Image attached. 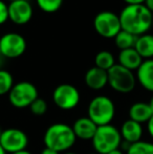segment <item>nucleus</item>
<instances>
[{
    "label": "nucleus",
    "instance_id": "473e14b6",
    "mask_svg": "<svg viewBox=\"0 0 153 154\" xmlns=\"http://www.w3.org/2000/svg\"><path fill=\"white\" fill-rule=\"evenodd\" d=\"M148 104H149L150 108H151V110H152V113H153V97H151V100H150V102Z\"/></svg>",
    "mask_w": 153,
    "mask_h": 154
},
{
    "label": "nucleus",
    "instance_id": "393cba45",
    "mask_svg": "<svg viewBox=\"0 0 153 154\" xmlns=\"http://www.w3.org/2000/svg\"><path fill=\"white\" fill-rule=\"evenodd\" d=\"M8 20V5L3 0H0V25L5 23Z\"/></svg>",
    "mask_w": 153,
    "mask_h": 154
},
{
    "label": "nucleus",
    "instance_id": "f8f14e48",
    "mask_svg": "<svg viewBox=\"0 0 153 154\" xmlns=\"http://www.w3.org/2000/svg\"><path fill=\"white\" fill-rule=\"evenodd\" d=\"M99 126L88 116L79 118L72 125V130L77 138L83 140H91L98 130Z\"/></svg>",
    "mask_w": 153,
    "mask_h": 154
},
{
    "label": "nucleus",
    "instance_id": "f03ea898",
    "mask_svg": "<svg viewBox=\"0 0 153 154\" xmlns=\"http://www.w3.org/2000/svg\"><path fill=\"white\" fill-rule=\"evenodd\" d=\"M43 140L46 148L61 153L72 148L76 143L77 137L72 127L63 123H56L46 129Z\"/></svg>",
    "mask_w": 153,
    "mask_h": 154
},
{
    "label": "nucleus",
    "instance_id": "72a5a7b5",
    "mask_svg": "<svg viewBox=\"0 0 153 154\" xmlns=\"http://www.w3.org/2000/svg\"><path fill=\"white\" fill-rule=\"evenodd\" d=\"M0 154H6V152L4 151V149L1 147V145H0Z\"/></svg>",
    "mask_w": 153,
    "mask_h": 154
},
{
    "label": "nucleus",
    "instance_id": "4be33fe9",
    "mask_svg": "<svg viewBox=\"0 0 153 154\" xmlns=\"http://www.w3.org/2000/svg\"><path fill=\"white\" fill-rule=\"evenodd\" d=\"M126 154H153V144L139 140L131 145Z\"/></svg>",
    "mask_w": 153,
    "mask_h": 154
},
{
    "label": "nucleus",
    "instance_id": "1a4fd4ad",
    "mask_svg": "<svg viewBox=\"0 0 153 154\" xmlns=\"http://www.w3.org/2000/svg\"><path fill=\"white\" fill-rule=\"evenodd\" d=\"M80 92L72 84H61L53 92V101L62 110H72L80 103Z\"/></svg>",
    "mask_w": 153,
    "mask_h": 154
},
{
    "label": "nucleus",
    "instance_id": "bb28decb",
    "mask_svg": "<svg viewBox=\"0 0 153 154\" xmlns=\"http://www.w3.org/2000/svg\"><path fill=\"white\" fill-rule=\"evenodd\" d=\"M128 5H132V4H144L146 0H124Z\"/></svg>",
    "mask_w": 153,
    "mask_h": 154
},
{
    "label": "nucleus",
    "instance_id": "7c9ffc66",
    "mask_svg": "<svg viewBox=\"0 0 153 154\" xmlns=\"http://www.w3.org/2000/svg\"><path fill=\"white\" fill-rule=\"evenodd\" d=\"M5 59V58L3 57V55L1 54V51H0V69H1V66L2 64H3V60Z\"/></svg>",
    "mask_w": 153,
    "mask_h": 154
},
{
    "label": "nucleus",
    "instance_id": "2eb2a0df",
    "mask_svg": "<svg viewBox=\"0 0 153 154\" xmlns=\"http://www.w3.org/2000/svg\"><path fill=\"white\" fill-rule=\"evenodd\" d=\"M136 71V79L142 87L153 92V59L144 60Z\"/></svg>",
    "mask_w": 153,
    "mask_h": 154
},
{
    "label": "nucleus",
    "instance_id": "423d86ee",
    "mask_svg": "<svg viewBox=\"0 0 153 154\" xmlns=\"http://www.w3.org/2000/svg\"><path fill=\"white\" fill-rule=\"evenodd\" d=\"M38 89L33 83L21 81L13 86L8 93V100L15 108H26L38 99Z\"/></svg>",
    "mask_w": 153,
    "mask_h": 154
},
{
    "label": "nucleus",
    "instance_id": "a878e982",
    "mask_svg": "<svg viewBox=\"0 0 153 154\" xmlns=\"http://www.w3.org/2000/svg\"><path fill=\"white\" fill-rule=\"evenodd\" d=\"M147 127H148V132H149L150 136L153 138V116H151L149 121L147 123Z\"/></svg>",
    "mask_w": 153,
    "mask_h": 154
},
{
    "label": "nucleus",
    "instance_id": "0eeeda50",
    "mask_svg": "<svg viewBox=\"0 0 153 154\" xmlns=\"http://www.w3.org/2000/svg\"><path fill=\"white\" fill-rule=\"evenodd\" d=\"M93 26L96 32L103 38H113L122 31L120 16L113 12L104 11L94 17Z\"/></svg>",
    "mask_w": 153,
    "mask_h": 154
},
{
    "label": "nucleus",
    "instance_id": "c9c22d12",
    "mask_svg": "<svg viewBox=\"0 0 153 154\" xmlns=\"http://www.w3.org/2000/svg\"><path fill=\"white\" fill-rule=\"evenodd\" d=\"M1 134H2V130H1V128H0V137H1Z\"/></svg>",
    "mask_w": 153,
    "mask_h": 154
},
{
    "label": "nucleus",
    "instance_id": "6ab92c4d",
    "mask_svg": "<svg viewBox=\"0 0 153 154\" xmlns=\"http://www.w3.org/2000/svg\"><path fill=\"white\" fill-rule=\"evenodd\" d=\"M136 40H137V36L126 31H123V29L115 37V43L116 47L120 48V51H124V49H128V48H134Z\"/></svg>",
    "mask_w": 153,
    "mask_h": 154
},
{
    "label": "nucleus",
    "instance_id": "cd10ccee",
    "mask_svg": "<svg viewBox=\"0 0 153 154\" xmlns=\"http://www.w3.org/2000/svg\"><path fill=\"white\" fill-rule=\"evenodd\" d=\"M144 4H145L146 8L153 14V0H146Z\"/></svg>",
    "mask_w": 153,
    "mask_h": 154
},
{
    "label": "nucleus",
    "instance_id": "dca6fc26",
    "mask_svg": "<svg viewBox=\"0 0 153 154\" xmlns=\"http://www.w3.org/2000/svg\"><path fill=\"white\" fill-rule=\"evenodd\" d=\"M143 58L141 57L135 48H128L121 51L118 54V64L124 66L129 70H137L143 63Z\"/></svg>",
    "mask_w": 153,
    "mask_h": 154
},
{
    "label": "nucleus",
    "instance_id": "9d476101",
    "mask_svg": "<svg viewBox=\"0 0 153 154\" xmlns=\"http://www.w3.org/2000/svg\"><path fill=\"white\" fill-rule=\"evenodd\" d=\"M26 51L24 37L17 32H6L0 38V51L4 58L16 59Z\"/></svg>",
    "mask_w": 153,
    "mask_h": 154
},
{
    "label": "nucleus",
    "instance_id": "4468645a",
    "mask_svg": "<svg viewBox=\"0 0 153 154\" xmlns=\"http://www.w3.org/2000/svg\"><path fill=\"white\" fill-rule=\"evenodd\" d=\"M120 132L122 135V140L132 145L141 140L143 135V128H142V124L129 119L123 123Z\"/></svg>",
    "mask_w": 153,
    "mask_h": 154
},
{
    "label": "nucleus",
    "instance_id": "a211bd4d",
    "mask_svg": "<svg viewBox=\"0 0 153 154\" xmlns=\"http://www.w3.org/2000/svg\"><path fill=\"white\" fill-rule=\"evenodd\" d=\"M134 48L143 59H153V35L144 34L139 36Z\"/></svg>",
    "mask_w": 153,
    "mask_h": 154
},
{
    "label": "nucleus",
    "instance_id": "9b49d317",
    "mask_svg": "<svg viewBox=\"0 0 153 154\" xmlns=\"http://www.w3.org/2000/svg\"><path fill=\"white\" fill-rule=\"evenodd\" d=\"M33 18V6L27 0H15L8 4V20L17 25H24Z\"/></svg>",
    "mask_w": 153,
    "mask_h": 154
},
{
    "label": "nucleus",
    "instance_id": "c85d7f7f",
    "mask_svg": "<svg viewBox=\"0 0 153 154\" xmlns=\"http://www.w3.org/2000/svg\"><path fill=\"white\" fill-rule=\"evenodd\" d=\"M41 154H60V153L55 150H53V149H49V148H46V147H45V148L42 150Z\"/></svg>",
    "mask_w": 153,
    "mask_h": 154
},
{
    "label": "nucleus",
    "instance_id": "f3484780",
    "mask_svg": "<svg viewBox=\"0 0 153 154\" xmlns=\"http://www.w3.org/2000/svg\"><path fill=\"white\" fill-rule=\"evenodd\" d=\"M153 113L149 104L144 103V102H137V103L133 104L129 109L130 120L139 124L148 123V121L151 119Z\"/></svg>",
    "mask_w": 153,
    "mask_h": 154
},
{
    "label": "nucleus",
    "instance_id": "c756f323",
    "mask_svg": "<svg viewBox=\"0 0 153 154\" xmlns=\"http://www.w3.org/2000/svg\"><path fill=\"white\" fill-rule=\"evenodd\" d=\"M108 154H124V152H123V150H121V149L118 148V149H115V150L111 151V152H109Z\"/></svg>",
    "mask_w": 153,
    "mask_h": 154
},
{
    "label": "nucleus",
    "instance_id": "ddd939ff",
    "mask_svg": "<svg viewBox=\"0 0 153 154\" xmlns=\"http://www.w3.org/2000/svg\"><path fill=\"white\" fill-rule=\"evenodd\" d=\"M85 83L90 89H103L108 84V71L96 66L91 67L85 75Z\"/></svg>",
    "mask_w": 153,
    "mask_h": 154
},
{
    "label": "nucleus",
    "instance_id": "2f4dec72",
    "mask_svg": "<svg viewBox=\"0 0 153 154\" xmlns=\"http://www.w3.org/2000/svg\"><path fill=\"white\" fill-rule=\"evenodd\" d=\"M12 154H32L29 151L27 150H23V151H19V152H16V153H12Z\"/></svg>",
    "mask_w": 153,
    "mask_h": 154
},
{
    "label": "nucleus",
    "instance_id": "e433bc0d",
    "mask_svg": "<svg viewBox=\"0 0 153 154\" xmlns=\"http://www.w3.org/2000/svg\"><path fill=\"white\" fill-rule=\"evenodd\" d=\"M89 154H99V153H96V152H93V153H89Z\"/></svg>",
    "mask_w": 153,
    "mask_h": 154
},
{
    "label": "nucleus",
    "instance_id": "412c9836",
    "mask_svg": "<svg viewBox=\"0 0 153 154\" xmlns=\"http://www.w3.org/2000/svg\"><path fill=\"white\" fill-rule=\"evenodd\" d=\"M14 85V79L11 72L4 69H0V95L10 93Z\"/></svg>",
    "mask_w": 153,
    "mask_h": 154
},
{
    "label": "nucleus",
    "instance_id": "39448f33",
    "mask_svg": "<svg viewBox=\"0 0 153 154\" xmlns=\"http://www.w3.org/2000/svg\"><path fill=\"white\" fill-rule=\"evenodd\" d=\"M108 84L113 90L121 93H129L135 87L136 78L132 70L115 64L108 70Z\"/></svg>",
    "mask_w": 153,
    "mask_h": 154
},
{
    "label": "nucleus",
    "instance_id": "f257e3e1",
    "mask_svg": "<svg viewBox=\"0 0 153 154\" xmlns=\"http://www.w3.org/2000/svg\"><path fill=\"white\" fill-rule=\"evenodd\" d=\"M118 16L123 31L137 37L147 34L153 25V14L145 4H127Z\"/></svg>",
    "mask_w": 153,
    "mask_h": 154
},
{
    "label": "nucleus",
    "instance_id": "b1692460",
    "mask_svg": "<svg viewBox=\"0 0 153 154\" xmlns=\"http://www.w3.org/2000/svg\"><path fill=\"white\" fill-rule=\"evenodd\" d=\"M29 109H31L32 113L35 114V116H43V114L46 113L47 111V103L45 100L38 97L37 100L33 102L31 106H29Z\"/></svg>",
    "mask_w": 153,
    "mask_h": 154
},
{
    "label": "nucleus",
    "instance_id": "6e6552de",
    "mask_svg": "<svg viewBox=\"0 0 153 154\" xmlns=\"http://www.w3.org/2000/svg\"><path fill=\"white\" fill-rule=\"evenodd\" d=\"M0 145L6 153H16L26 150L29 137L26 133L18 128H8L3 130L0 137Z\"/></svg>",
    "mask_w": 153,
    "mask_h": 154
},
{
    "label": "nucleus",
    "instance_id": "5701e85b",
    "mask_svg": "<svg viewBox=\"0 0 153 154\" xmlns=\"http://www.w3.org/2000/svg\"><path fill=\"white\" fill-rule=\"evenodd\" d=\"M38 6L45 13H55L61 8L63 0H36Z\"/></svg>",
    "mask_w": 153,
    "mask_h": 154
},
{
    "label": "nucleus",
    "instance_id": "aec40b11",
    "mask_svg": "<svg viewBox=\"0 0 153 154\" xmlns=\"http://www.w3.org/2000/svg\"><path fill=\"white\" fill-rule=\"evenodd\" d=\"M94 63H96V67L108 71L111 67H113L115 65V60L113 55L110 51H102L96 54V59H94Z\"/></svg>",
    "mask_w": 153,
    "mask_h": 154
},
{
    "label": "nucleus",
    "instance_id": "20e7f679",
    "mask_svg": "<svg viewBox=\"0 0 153 154\" xmlns=\"http://www.w3.org/2000/svg\"><path fill=\"white\" fill-rule=\"evenodd\" d=\"M88 118L96 125H109L115 114V106L112 100L105 95H98L90 101L87 109Z\"/></svg>",
    "mask_w": 153,
    "mask_h": 154
},
{
    "label": "nucleus",
    "instance_id": "4c0bfd02",
    "mask_svg": "<svg viewBox=\"0 0 153 154\" xmlns=\"http://www.w3.org/2000/svg\"><path fill=\"white\" fill-rule=\"evenodd\" d=\"M8 1H10V2H12V1H15V0H8Z\"/></svg>",
    "mask_w": 153,
    "mask_h": 154
},
{
    "label": "nucleus",
    "instance_id": "7ed1b4c3",
    "mask_svg": "<svg viewBox=\"0 0 153 154\" xmlns=\"http://www.w3.org/2000/svg\"><path fill=\"white\" fill-rule=\"evenodd\" d=\"M91 140L96 153L108 154L111 151L120 148L123 140L120 130L109 124L98 127V130Z\"/></svg>",
    "mask_w": 153,
    "mask_h": 154
},
{
    "label": "nucleus",
    "instance_id": "58836bf2",
    "mask_svg": "<svg viewBox=\"0 0 153 154\" xmlns=\"http://www.w3.org/2000/svg\"><path fill=\"white\" fill-rule=\"evenodd\" d=\"M152 26H153V25H152Z\"/></svg>",
    "mask_w": 153,
    "mask_h": 154
},
{
    "label": "nucleus",
    "instance_id": "f704fd0d",
    "mask_svg": "<svg viewBox=\"0 0 153 154\" xmlns=\"http://www.w3.org/2000/svg\"><path fill=\"white\" fill-rule=\"evenodd\" d=\"M64 154H78V153H74V152H66V153H64Z\"/></svg>",
    "mask_w": 153,
    "mask_h": 154
}]
</instances>
